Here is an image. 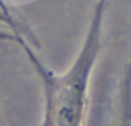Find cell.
I'll use <instances>...</instances> for the list:
<instances>
[{
	"label": "cell",
	"instance_id": "6da1fadb",
	"mask_svg": "<svg viewBox=\"0 0 131 126\" xmlns=\"http://www.w3.org/2000/svg\"><path fill=\"white\" fill-rule=\"evenodd\" d=\"M106 2L97 0L77 57L62 74L46 68L25 40L17 39L43 86V120L40 126H83L90 82L102 49Z\"/></svg>",
	"mask_w": 131,
	"mask_h": 126
},
{
	"label": "cell",
	"instance_id": "7a4b0ae2",
	"mask_svg": "<svg viewBox=\"0 0 131 126\" xmlns=\"http://www.w3.org/2000/svg\"><path fill=\"white\" fill-rule=\"evenodd\" d=\"M110 126H131V55L119 80Z\"/></svg>",
	"mask_w": 131,
	"mask_h": 126
},
{
	"label": "cell",
	"instance_id": "3957f363",
	"mask_svg": "<svg viewBox=\"0 0 131 126\" xmlns=\"http://www.w3.org/2000/svg\"><path fill=\"white\" fill-rule=\"evenodd\" d=\"M0 126H3V123H2V120H0Z\"/></svg>",
	"mask_w": 131,
	"mask_h": 126
}]
</instances>
